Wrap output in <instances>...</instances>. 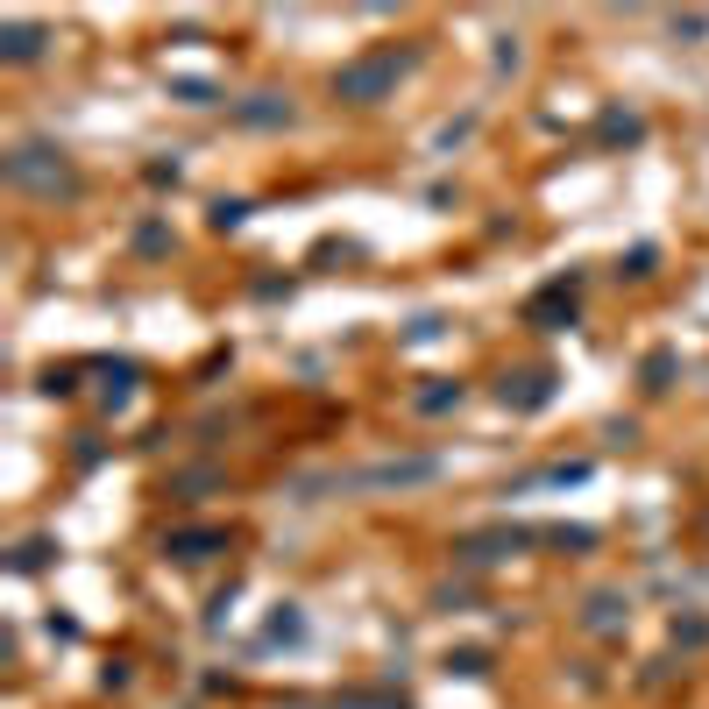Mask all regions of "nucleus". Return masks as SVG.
I'll use <instances>...</instances> for the list:
<instances>
[{
	"mask_svg": "<svg viewBox=\"0 0 709 709\" xmlns=\"http://www.w3.org/2000/svg\"><path fill=\"white\" fill-rule=\"evenodd\" d=\"M171 546H178V554H185V561H199V554H206V546H220V532H178Z\"/></svg>",
	"mask_w": 709,
	"mask_h": 709,
	"instance_id": "obj_2",
	"label": "nucleus"
},
{
	"mask_svg": "<svg viewBox=\"0 0 709 709\" xmlns=\"http://www.w3.org/2000/svg\"><path fill=\"white\" fill-rule=\"evenodd\" d=\"M36 50H43L36 29H15V36H8V57H36Z\"/></svg>",
	"mask_w": 709,
	"mask_h": 709,
	"instance_id": "obj_3",
	"label": "nucleus"
},
{
	"mask_svg": "<svg viewBox=\"0 0 709 709\" xmlns=\"http://www.w3.org/2000/svg\"><path fill=\"white\" fill-rule=\"evenodd\" d=\"M398 71V57H376V64H355L348 78H341V93L348 100H369V93H383V78Z\"/></svg>",
	"mask_w": 709,
	"mask_h": 709,
	"instance_id": "obj_1",
	"label": "nucleus"
}]
</instances>
